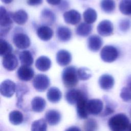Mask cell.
Segmentation results:
<instances>
[{
    "instance_id": "cell-11",
    "label": "cell",
    "mask_w": 131,
    "mask_h": 131,
    "mask_svg": "<svg viewBox=\"0 0 131 131\" xmlns=\"http://www.w3.org/2000/svg\"><path fill=\"white\" fill-rule=\"evenodd\" d=\"M13 20L12 12H8L4 7L1 6L0 27H11Z\"/></svg>"
},
{
    "instance_id": "cell-17",
    "label": "cell",
    "mask_w": 131,
    "mask_h": 131,
    "mask_svg": "<svg viewBox=\"0 0 131 131\" xmlns=\"http://www.w3.org/2000/svg\"><path fill=\"white\" fill-rule=\"evenodd\" d=\"M56 61L60 66H66L72 60L71 53L66 50H60L56 54Z\"/></svg>"
},
{
    "instance_id": "cell-29",
    "label": "cell",
    "mask_w": 131,
    "mask_h": 131,
    "mask_svg": "<svg viewBox=\"0 0 131 131\" xmlns=\"http://www.w3.org/2000/svg\"><path fill=\"white\" fill-rule=\"evenodd\" d=\"M19 59L23 66H30L33 63V57L28 50H24L19 54Z\"/></svg>"
},
{
    "instance_id": "cell-28",
    "label": "cell",
    "mask_w": 131,
    "mask_h": 131,
    "mask_svg": "<svg viewBox=\"0 0 131 131\" xmlns=\"http://www.w3.org/2000/svg\"><path fill=\"white\" fill-rule=\"evenodd\" d=\"M28 18V14L24 10H19L15 12H12L13 20L18 25L25 24L27 22Z\"/></svg>"
},
{
    "instance_id": "cell-40",
    "label": "cell",
    "mask_w": 131,
    "mask_h": 131,
    "mask_svg": "<svg viewBox=\"0 0 131 131\" xmlns=\"http://www.w3.org/2000/svg\"><path fill=\"white\" fill-rule=\"evenodd\" d=\"M42 0H27V4L30 6H35L42 4Z\"/></svg>"
},
{
    "instance_id": "cell-31",
    "label": "cell",
    "mask_w": 131,
    "mask_h": 131,
    "mask_svg": "<svg viewBox=\"0 0 131 131\" xmlns=\"http://www.w3.org/2000/svg\"><path fill=\"white\" fill-rule=\"evenodd\" d=\"M10 122L14 125L21 124L24 120L23 114L18 111H13L10 113L9 116Z\"/></svg>"
},
{
    "instance_id": "cell-4",
    "label": "cell",
    "mask_w": 131,
    "mask_h": 131,
    "mask_svg": "<svg viewBox=\"0 0 131 131\" xmlns=\"http://www.w3.org/2000/svg\"><path fill=\"white\" fill-rule=\"evenodd\" d=\"M32 84L34 89L38 92H43L46 90L50 84L49 77L44 74H37L34 78Z\"/></svg>"
},
{
    "instance_id": "cell-22",
    "label": "cell",
    "mask_w": 131,
    "mask_h": 131,
    "mask_svg": "<svg viewBox=\"0 0 131 131\" xmlns=\"http://www.w3.org/2000/svg\"><path fill=\"white\" fill-rule=\"evenodd\" d=\"M56 35L59 40L66 42L71 38L72 32L66 26H59L56 30Z\"/></svg>"
},
{
    "instance_id": "cell-39",
    "label": "cell",
    "mask_w": 131,
    "mask_h": 131,
    "mask_svg": "<svg viewBox=\"0 0 131 131\" xmlns=\"http://www.w3.org/2000/svg\"><path fill=\"white\" fill-rule=\"evenodd\" d=\"M114 112V107L112 106V104H108L105 107V109L104 110V115L106 116V115H108L110 114H111L112 113H113Z\"/></svg>"
},
{
    "instance_id": "cell-3",
    "label": "cell",
    "mask_w": 131,
    "mask_h": 131,
    "mask_svg": "<svg viewBox=\"0 0 131 131\" xmlns=\"http://www.w3.org/2000/svg\"><path fill=\"white\" fill-rule=\"evenodd\" d=\"M119 56L118 49L111 45L104 46L100 52L101 59L106 62H112L116 60Z\"/></svg>"
},
{
    "instance_id": "cell-1",
    "label": "cell",
    "mask_w": 131,
    "mask_h": 131,
    "mask_svg": "<svg viewBox=\"0 0 131 131\" xmlns=\"http://www.w3.org/2000/svg\"><path fill=\"white\" fill-rule=\"evenodd\" d=\"M129 125L128 117L122 113L115 115L108 121V125L111 131H127Z\"/></svg>"
},
{
    "instance_id": "cell-13",
    "label": "cell",
    "mask_w": 131,
    "mask_h": 131,
    "mask_svg": "<svg viewBox=\"0 0 131 131\" xmlns=\"http://www.w3.org/2000/svg\"><path fill=\"white\" fill-rule=\"evenodd\" d=\"M63 18L66 23L75 25L80 21L81 15L77 11L72 9L64 13Z\"/></svg>"
},
{
    "instance_id": "cell-25",
    "label": "cell",
    "mask_w": 131,
    "mask_h": 131,
    "mask_svg": "<svg viewBox=\"0 0 131 131\" xmlns=\"http://www.w3.org/2000/svg\"><path fill=\"white\" fill-rule=\"evenodd\" d=\"M61 92L59 89L56 87L50 88L47 94V97L48 100L52 103H57L60 101L61 98Z\"/></svg>"
},
{
    "instance_id": "cell-37",
    "label": "cell",
    "mask_w": 131,
    "mask_h": 131,
    "mask_svg": "<svg viewBox=\"0 0 131 131\" xmlns=\"http://www.w3.org/2000/svg\"><path fill=\"white\" fill-rule=\"evenodd\" d=\"M84 126L86 131H94L97 127V124L96 121L91 118L86 120L84 123Z\"/></svg>"
},
{
    "instance_id": "cell-2",
    "label": "cell",
    "mask_w": 131,
    "mask_h": 131,
    "mask_svg": "<svg viewBox=\"0 0 131 131\" xmlns=\"http://www.w3.org/2000/svg\"><path fill=\"white\" fill-rule=\"evenodd\" d=\"M77 70L74 66L65 68L62 72V80L64 86L68 88L75 86L78 82Z\"/></svg>"
},
{
    "instance_id": "cell-20",
    "label": "cell",
    "mask_w": 131,
    "mask_h": 131,
    "mask_svg": "<svg viewBox=\"0 0 131 131\" xmlns=\"http://www.w3.org/2000/svg\"><path fill=\"white\" fill-rule=\"evenodd\" d=\"M56 15L51 10L46 8L42 10L40 15L41 21L46 25H51L56 21Z\"/></svg>"
},
{
    "instance_id": "cell-21",
    "label": "cell",
    "mask_w": 131,
    "mask_h": 131,
    "mask_svg": "<svg viewBox=\"0 0 131 131\" xmlns=\"http://www.w3.org/2000/svg\"><path fill=\"white\" fill-rule=\"evenodd\" d=\"M51 66V61L49 58L45 56L38 57L35 61V67L39 71L46 72L50 69Z\"/></svg>"
},
{
    "instance_id": "cell-14",
    "label": "cell",
    "mask_w": 131,
    "mask_h": 131,
    "mask_svg": "<svg viewBox=\"0 0 131 131\" xmlns=\"http://www.w3.org/2000/svg\"><path fill=\"white\" fill-rule=\"evenodd\" d=\"M84 93L80 90L71 89L68 91L65 95V97L68 103L73 105L76 104L80 97Z\"/></svg>"
},
{
    "instance_id": "cell-44",
    "label": "cell",
    "mask_w": 131,
    "mask_h": 131,
    "mask_svg": "<svg viewBox=\"0 0 131 131\" xmlns=\"http://www.w3.org/2000/svg\"><path fill=\"white\" fill-rule=\"evenodd\" d=\"M127 131H131V124H129Z\"/></svg>"
},
{
    "instance_id": "cell-9",
    "label": "cell",
    "mask_w": 131,
    "mask_h": 131,
    "mask_svg": "<svg viewBox=\"0 0 131 131\" xmlns=\"http://www.w3.org/2000/svg\"><path fill=\"white\" fill-rule=\"evenodd\" d=\"M97 30L99 35L102 36H108L113 34L114 27L111 21L103 20L98 25Z\"/></svg>"
},
{
    "instance_id": "cell-12",
    "label": "cell",
    "mask_w": 131,
    "mask_h": 131,
    "mask_svg": "<svg viewBox=\"0 0 131 131\" xmlns=\"http://www.w3.org/2000/svg\"><path fill=\"white\" fill-rule=\"evenodd\" d=\"M2 63L4 68L10 71L14 70L18 65L17 57L12 53L4 56Z\"/></svg>"
},
{
    "instance_id": "cell-24",
    "label": "cell",
    "mask_w": 131,
    "mask_h": 131,
    "mask_svg": "<svg viewBox=\"0 0 131 131\" xmlns=\"http://www.w3.org/2000/svg\"><path fill=\"white\" fill-rule=\"evenodd\" d=\"M46 106L45 100L40 97H34L31 101V107L32 110L37 113L42 112Z\"/></svg>"
},
{
    "instance_id": "cell-41",
    "label": "cell",
    "mask_w": 131,
    "mask_h": 131,
    "mask_svg": "<svg viewBox=\"0 0 131 131\" xmlns=\"http://www.w3.org/2000/svg\"><path fill=\"white\" fill-rule=\"evenodd\" d=\"M48 4L52 5H57L61 3V0H46Z\"/></svg>"
},
{
    "instance_id": "cell-34",
    "label": "cell",
    "mask_w": 131,
    "mask_h": 131,
    "mask_svg": "<svg viewBox=\"0 0 131 131\" xmlns=\"http://www.w3.org/2000/svg\"><path fill=\"white\" fill-rule=\"evenodd\" d=\"M31 131H47V125L45 120L40 119L35 120L32 123Z\"/></svg>"
},
{
    "instance_id": "cell-8",
    "label": "cell",
    "mask_w": 131,
    "mask_h": 131,
    "mask_svg": "<svg viewBox=\"0 0 131 131\" xmlns=\"http://www.w3.org/2000/svg\"><path fill=\"white\" fill-rule=\"evenodd\" d=\"M103 107V102L99 99H93L88 100V110L89 114L98 115L102 112Z\"/></svg>"
},
{
    "instance_id": "cell-27",
    "label": "cell",
    "mask_w": 131,
    "mask_h": 131,
    "mask_svg": "<svg viewBox=\"0 0 131 131\" xmlns=\"http://www.w3.org/2000/svg\"><path fill=\"white\" fill-rule=\"evenodd\" d=\"M92 31V25L86 23H80L76 28V33L77 35L81 37L88 36L91 34Z\"/></svg>"
},
{
    "instance_id": "cell-30",
    "label": "cell",
    "mask_w": 131,
    "mask_h": 131,
    "mask_svg": "<svg viewBox=\"0 0 131 131\" xmlns=\"http://www.w3.org/2000/svg\"><path fill=\"white\" fill-rule=\"evenodd\" d=\"M83 17L85 23L91 24L94 23L97 19V12L93 8H89L84 11L83 13Z\"/></svg>"
},
{
    "instance_id": "cell-10",
    "label": "cell",
    "mask_w": 131,
    "mask_h": 131,
    "mask_svg": "<svg viewBox=\"0 0 131 131\" xmlns=\"http://www.w3.org/2000/svg\"><path fill=\"white\" fill-rule=\"evenodd\" d=\"M17 75L19 79L23 81L31 80L34 77V72L30 66H21L17 71Z\"/></svg>"
},
{
    "instance_id": "cell-5",
    "label": "cell",
    "mask_w": 131,
    "mask_h": 131,
    "mask_svg": "<svg viewBox=\"0 0 131 131\" xmlns=\"http://www.w3.org/2000/svg\"><path fill=\"white\" fill-rule=\"evenodd\" d=\"M88 99L85 93L80 97L76 103L77 113L80 119H87L89 116L88 110Z\"/></svg>"
},
{
    "instance_id": "cell-43",
    "label": "cell",
    "mask_w": 131,
    "mask_h": 131,
    "mask_svg": "<svg viewBox=\"0 0 131 131\" xmlns=\"http://www.w3.org/2000/svg\"><path fill=\"white\" fill-rule=\"evenodd\" d=\"M1 1L5 4H8L11 3L13 1V0H1Z\"/></svg>"
},
{
    "instance_id": "cell-15",
    "label": "cell",
    "mask_w": 131,
    "mask_h": 131,
    "mask_svg": "<svg viewBox=\"0 0 131 131\" xmlns=\"http://www.w3.org/2000/svg\"><path fill=\"white\" fill-rule=\"evenodd\" d=\"M114 82L113 77L107 74L101 75L98 80V83L100 87L105 91L111 90L113 87Z\"/></svg>"
},
{
    "instance_id": "cell-42",
    "label": "cell",
    "mask_w": 131,
    "mask_h": 131,
    "mask_svg": "<svg viewBox=\"0 0 131 131\" xmlns=\"http://www.w3.org/2000/svg\"><path fill=\"white\" fill-rule=\"evenodd\" d=\"M65 131H81V130L77 126H71L68 128Z\"/></svg>"
},
{
    "instance_id": "cell-19",
    "label": "cell",
    "mask_w": 131,
    "mask_h": 131,
    "mask_svg": "<svg viewBox=\"0 0 131 131\" xmlns=\"http://www.w3.org/2000/svg\"><path fill=\"white\" fill-rule=\"evenodd\" d=\"M38 37L42 40L48 41L51 39L53 35V31L49 27L44 25L38 27L36 31Z\"/></svg>"
},
{
    "instance_id": "cell-35",
    "label": "cell",
    "mask_w": 131,
    "mask_h": 131,
    "mask_svg": "<svg viewBox=\"0 0 131 131\" xmlns=\"http://www.w3.org/2000/svg\"><path fill=\"white\" fill-rule=\"evenodd\" d=\"M120 11L126 15H131V0H122L119 3Z\"/></svg>"
},
{
    "instance_id": "cell-38",
    "label": "cell",
    "mask_w": 131,
    "mask_h": 131,
    "mask_svg": "<svg viewBox=\"0 0 131 131\" xmlns=\"http://www.w3.org/2000/svg\"><path fill=\"white\" fill-rule=\"evenodd\" d=\"M131 27V21L127 18L122 19L119 23V29L122 32H126Z\"/></svg>"
},
{
    "instance_id": "cell-16",
    "label": "cell",
    "mask_w": 131,
    "mask_h": 131,
    "mask_svg": "<svg viewBox=\"0 0 131 131\" xmlns=\"http://www.w3.org/2000/svg\"><path fill=\"white\" fill-rule=\"evenodd\" d=\"M103 44L102 38L97 35L90 36L88 39V47L92 52H97L101 48Z\"/></svg>"
},
{
    "instance_id": "cell-33",
    "label": "cell",
    "mask_w": 131,
    "mask_h": 131,
    "mask_svg": "<svg viewBox=\"0 0 131 131\" xmlns=\"http://www.w3.org/2000/svg\"><path fill=\"white\" fill-rule=\"evenodd\" d=\"M13 51L12 46L5 40L1 38L0 39V55L1 56H5L11 54Z\"/></svg>"
},
{
    "instance_id": "cell-26",
    "label": "cell",
    "mask_w": 131,
    "mask_h": 131,
    "mask_svg": "<svg viewBox=\"0 0 131 131\" xmlns=\"http://www.w3.org/2000/svg\"><path fill=\"white\" fill-rule=\"evenodd\" d=\"M16 97L17 98V105L19 108L23 107V99L24 95L26 94L28 91L29 89L27 86L23 83H18L16 85Z\"/></svg>"
},
{
    "instance_id": "cell-23",
    "label": "cell",
    "mask_w": 131,
    "mask_h": 131,
    "mask_svg": "<svg viewBox=\"0 0 131 131\" xmlns=\"http://www.w3.org/2000/svg\"><path fill=\"white\" fill-rule=\"evenodd\" d=\"M120 96L123 101L131 102V75L127 79L126 86L122 89Z\"/></svg>"
},
{
    "instance_id": "cell-18",
    "label": "cell",
    "mask_w": 131,
    "mask_h": 131,
    "mask_svg": "<svg viewBox=\"0 0 131 131\" xmlns=\"http://www.w3.org/2000/svg\"><path fill=\"white\" fill-rule=\"evenodd\" d=\"M45 119L49 125H55L60 121L61 114L57 110H49L45 114Z\"/></svg>"
},
{
    "instance_id": "cell-32",
    "label": "cell",
    "mask_w": 131,
    "mask_h": 131,
    "mask_svg": "<svg viewBox=\"0 0 131 131\" xmlns=\"http://www.w3.org/2000/svg\"><path fill=\"white\" fill-rule=\"evenodd\" d=\"M116 7L115 2L114 0H102L100 3L101 9L105 13H111L113 12Z\"/></svg>"
},
{
    "instance_id": "cell-45",
    "label": "cell",
    "mask_w": 131,
    "mask_h": 131,
    "mask_svg": "<svg viewBox=\"0 0 131 131\" xmlns=\"http://www.w3.org/2000/svg\"><path fill=\"white\" fill-rule=\"evenodd\" d=\"M130 116H131V110H130Z\"/></svg>"
},
{
    "instance_id": "cell-7",
    "label": "cell",
    "mask_w": 131,
    "mask_h": 131,
    "mask_svg": "<svg viewBox=\"0 0 131 131\" xmlns=\"http://www.w3.org/2000/svg\"><path fill=\"white\" fill-rule=\"evenodd\" d=\"M13 42L14 45L19 49H25L31 44L29 37L23 33H18L13 37Z\"/></svg>"
},
{
    "instance_id": "cell-6",
    "label": "cell",
    "mask_w": 131,
    "mask_h": 131,
    "mask_svg": "<svg viewBox=\"0 0 131 131\" xmlns=\"http://www.w3.org/2000/svg\"><path fill=\"white\" fill-rule=\"evenodd\" d=\"M16 90V85L12 81L7 79L3 81L0 85V92L6 97H12Z\"/></svg>"
},
{
    "instance_id": "cell-36",
    "label": "cell",
    "mask_w": 131,
    "mask_h": 131,
    "mask_svg": "<svg viewBox=\"0 0 131 131\" xmlns=\"http://www.w3.org/2000/svg\"><path fill=\"white\" fill-rule=\"evenodd\" d=\"M77 75L79 79L86 80L91 77L92 72L88 68L81 67L77 70Z\"/></svg>"
}]
</instances>
